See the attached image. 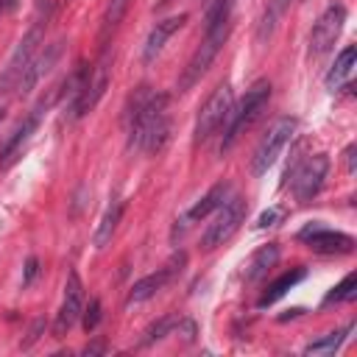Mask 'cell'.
Wrapping results in <instances>:
<instances>
[{"label": "cell", "instance_id": "6da1fadb", "mask_svg": "<svg viewBox=\"0 0 357 357\" xmlns=\"http://www.w3.org/2000/svg\"><path fill=\"white\" fill-rule=\"evenodd\" d=\"M128 131V148L142 153H156L165 148L170 137V117H167V95L151 92V86H137L128 109L123 114Z\"/></svg>", "mask_w": 357, "mask_h": 357}, {"label": "cell", "instance_id": "8fae6325", "mask_svg": "<svg viewBox=\"0 0 357 357\" xmlns=\"http://www.w3.org/2000/svg\"><path fill=\"white\" fill-rule=\"evenodd\" d=\"M181 265H184V254H176V257H173L165 268H159L156 273H148V276L137 279V282L131 284V290H128L126 304L131 307V304H139V301H148L151 296H156L167 282H173V276L181 271Z\"/></svg>", "mask_w": 357, "mask_h": 357}, {"label": "cell", "instance_id": "f1b7e54d", "mask_svg": "<svg viewBox=\"0 0 357 357\" xmlns=\"http://www.w3.org/2000/svg\"><path fill=\"white\" fill-rule=\"evenodd\" d=\"M17 3H20V0H0V11H11Z\"/></svg>", "mask_w": 357, "mask_h": 357}, {"label": "cell", "instance_id": "44dd1931", "mask_svg": "<svg viewBox=\"0 0 357 357\" xmlns=\"http://www.w3.org/2000/svg\"><path fill=\"white\" fill-rule=\"evenodd\" d=\"M354 59H357V50L349 45V47H343L340 50V56L335 59V64H332V70L326 73V86L335 92L349 75H351V67H354Z\"/></svg>", "mask_w": 357, "mask_h": 357}, {"label": "cell", "instance_id": "9c48e42d", "mask_svg": "<svg viewBox=\"0 0 357 357\" xmlns=\"http://www.w3.org/2000/svg\"><path fill=\"white\" fill-rule=\"evenodd\" d=\"M81 312H84V284H81L78 273L70 271L67 273V282H64V298H61V307L56 312L53 335L56 337H64L75 326V321L81 318Z\"/></svg>", "mask_w": 357, "mask_h": 357}, {"label": "cell", "instance_id": "4dcf8cb0", "mask_svg": "<svg viewBox=\"0 0 357 357\" xmlns=\"http://www.w3.org/2000/svg\"><path fill=\"white\" fill-rule=\"evenodd\" d=\"M3 112H6V109H3V106H0V120H3Z\"/></svg>", "mask_w": 357, "mask_h": 357}, {"label": "cell", "instance_id": "3957f363", "mask_svg": "<svg viewBox=\"0 0 357 357\" xmlns=\"http://www.w3.org/2000/svg\"><path fill=\"white\" fill-rule=\"evenodd\" d=\"M231 106H234L231 86H229V84H218V86H215V92L206 98V103L198 109L195 131H192V142H195V145H201V142H206L212 134H218V131L226 126Z\"/></svg>", "mask_w": 357, "mask_h": 357}, {"label": "cell", "instance_id": "ac0fdd59", "mask_svg": "<svg viewBox=\"0 0 357 357\" xmlns=\"http://www.w3.org/2000/svg\"><path fill=\"white\" fill-rule=\"evenodd\" d=\"M279 259V248L273 245V243H268V245H262L259 251H254V257L248 259V265H245V279L248 282H257V279H262L265 273H268V268H273V262Z\"/></svg>", "mask_w": 357, "mask_h": 357}, {"label": "cell", "instance_id": "83f0119b", "mask_svg": "<svg viewBox=\"0 0 357 357\" xmlns=\"http://www.w3.org/2000/svg\"><path fill=\"white\" fill-rule=\"evenodd\" d=\"M346 162H349V173H354V145L346 148Z\"/></svg>", "mask_w": 357, "mask_h": 357}, {"label": "cell", "instance_id": "52a82bcc", "mask_svg": "<svg viewBox=\"0 0 357 357\" xmlns=\"http://www.w3.org/2000/svg\"><path fill=\"white\" fill-rule=\"evenodd\" d=\"M329 173V159L324 153H315L310 159H304L293 173L287 170V178H293V192L298 201H312L321 187H324V178Z\"/></svg>", "mask_w": 357, "mask_h": 357}, {"label": "cell", "instance_id": "4316f807", "mask_svg": "<svg viewBox=\"0 0 357 357\" xmlns=\"http://www.w3.org/2000/svg\"><path fill=\"white\" fill-rule=\"evenodd\" d=\"M36 271H39V262L31 257V259H28V265H25V279H22V282H25V284H31V282H33V276H36Z\"/></svg>", "mask_w": 357, "mask_h": 357}, {"label": "cell", "instance_id": "7402d4cb", "mask_svg": "<svg viewBox=\"0 0 357 357\" xmlns=\"http://www.w3.org/2000/svg\"><path fill=\"white\" fill-rule=\"evenodd\" d=\"M351 332V326H346V329H337V332H329L326 337H321V340H312L304 351L307 354H335L340 346H343V340H346V335Z\"/></svg>", "mask_w": 357, "mask_h": 357}, {"label": "cell", "instance_id": "7a4b0ae2", "mask_svg": "<svg viewBox=\"0 0 357 357\" xmlns=\"http://www.w3.org/2000/svg\"><path fill=\"white\" fill-rule=\"evenodd\" d=\"M268 98H271V84H268V81H257V84L245 92V98L240 100V106H231L229 120H226V126H223L220 151H229V148L237 142V137H240L245 128L254 126V120H257V117L262 114V109L268 106Z\"/></svg>", "mask_w": 357, "mask_h": 357}, {"label": "cell", "instance_id": "f546056e", "mask_svg": "<svg viewBox=\"0 0 357 357\" xmlns=\"http://www.w3.org/2000/svg\"><path fill=\"white\" fill-rule=\"evenodd\" d=\"M98 351H103V346H100V343H95V346H86V354H98Z\"/></svg>", "mask_w": 357, "mask_h": 357}, {"label": "cell", "instance_id": "30bf717a", "mask_svg": "<svg viewBox=\"0 0 357 357\" xmlns=\"http://www.w3.org/2000/svg\"><path fill=\"white\" fill-rule=\"evenodd\" d=\"M298 240H304L312 251L318 254H349L354 248V237L346 234V231H335V229H326L321 223L315 226H307L298 231Z\"/></svg>", "mask_w": 357, "mask_h": 357}, {"label": "cell", "instance_id": "7c38bea8", "mask_svg": "<svg viewBox=\"0 0 357 357\" xmlns=\"http://www.w3.org/2000/svg\"><path fill=\"white\" fill-rule=\"evenodd\" d=\"M42 106H45V100L8 134V139L0 145V167H8L20 153H22V148H25V142L31 139V134L39 128V117H42Z\"/></svg>", "mask_w": 357, "mask_h": 357}, {"label": "cell", "instance_id": "2e32d148", "mask_svg": "<svg viewBox=\"0 0 357 357\" xmlns=\"http://www.w3.org/2000/svg\"><path fill=\"white\" fill-rule=\"evenodd\" d=\"M128 3L131 0H109V6L103 11V22H100V36H98L103 50L112 45V36L117 33V28H120V22H123V17L128 11Z\"/></svg>", "mask_w": 357, "mask_h": 357}, {"label": "cell", "instance_id": "9a60e30c", "mask_svg": "<svg viewBox=\"0 0 357 357\" xmlns=\"http://www.w3.org/2000/svg\"><path fill=\"white\" fill-rule=\"evenodd\" d=\"M187 22V14H176V17H167V20H162V22H156L153 28H151V33H148V39H145V47H142V61L145 64H151L159 53H162V47H165V42L181 28Z\"/></svg>", "mask_w": 357, "mask_h": 357}, {"label": "cell", "instance_id": "cb8c5ba5", "mask_svg": "<svg viewBox=\"0 0 357 357\" xmlns=\"http://www.w3.org/2000/svg\"><path fill=\"white\" fill-rule=\"evenodd\" d=\"M176 324H178V318L176 315H165V318H159L148 332H145V337H142V346H151V343H156V340H162L165 335H170L173 329H176Z\"/></svg>", "mask_w": 357, "mask_h": 357}, {"label": "cell", "instance_id": "ba28073f", "mask_svg": "<svg viewBox=\"0 0 357 357\" xmlns=\"http://www.w3.org/2000/svg\"><path fill=\"white\" fill-rule=\"evenodd\" d=\"M343 22H346V8L340 3H332L318 17V22L312 25V33H310V56H324L326 50H332L335 39L343 31Z\"/></svg>", "mask_w": 357, "mask_h": 357}, {"label": "cell", "instance_id": "d6986e66", "mask_svg": "<svg viewBox=\"0 0 357 357\" xmlns=\"http://www.w3.org/2000/svg\"><path fill=\"white\" fill-rule=\"evenodd\" d=\"M290 3L293 0H268V8H265V14L259 20V28H257V42H268L273 36V31H276L279 20L284 17V11L290 8Z\"/></svg>", "mask_w": 357, "mask_h": 357}, {"label": "cell", "instance_id": "8992f818", "mask_svg": "<svg viewBox=\"0 0 357 357\" xmlns=\"http://www.w3.org/2000/svg\"><path fill=\"white\" fill-rule=\"evenodd\" d=\"M42 28H45V20H36V22L31 25V31H28V33L20 39V45L14 47V53H11V59H8V64H6V70H3V75H0V95H3V92H8V89H17V84H20L22 73H25L28 61H31V59H33V53L39 50Z\"/></svg>", "mask_w": 357, "mask_h": 357}, {"label": "cell", "instance_id": "277c9868", "mask_svg": "<svg viewBox=\"0 0 357 357\" xmlns=\"http://www.w3.org/2000/svg\"><path fill=\"white\" fill-rule=\"evenodd\" d=\"M245 209H248V204H245L243 198H229V201H223V204L215 209V218H212V223L206 226V231H204V237H201V248H204V251H212V248L223 245V243L240 229V223H243V218H245Z\"/></svg>", "mask_w": 357, "mask_h": 357}, {"label": "cell", "instance_id": "484cf974", "mask_svg": "<svg viewBox=\"0 0 357 357\" xmlns=\"http://www.w3.org/2000/svg\"><path fill=\"white\" fill-rule=\"evenodd\" d=\"M276 218H279V212H276V209H268V212H262V215H259L257 226H259V229H265V226H273V220H276Z\"/></svg>", "mask_w": 357, "mask_h": 357}, {"label": "cell", "instance_id": "603a6c76", "mask_svg": "<svg viewBox=\"0 0 357 357\" xmlns=\"http://www.w3.org/2000/svg\"><path fill=\"white\" fill-rule=\"evenodd\" d=\"M354 296H357V273H349L340 284L332 287V293L324 298V304H332V301H335V304H337V301H351Z\"/></svg>", "mask_w": 357, "mask_h": 357}, {"label": "cell", "instance_id": "5bb4252c", "mask_svg": "<svg viewBox=\"0 0 357 357\" xmlns=\"http://www.w3.org/2000/svg\"><path fill=\"white\" fill-rule=\"evenodd\" d=\"M229 190H231V187H229L226 181L215 184V187H212V190H209V192H206V195H204V198H201L195 206H190V209L181 215V220H176V231H184V229H187V226H192L195 220H204L209 212H215V209H218V206L226 201Z\"/></svg>", "mask_w": 357, "mask_h": 357}, {"label": "cell", "instance_id": "e0dca14e", "mask_svg": "<svg viewBox=\"0 0 357 357\" xmlns=\"http://www.w3.org/2000/svg\"><path fill=\"white\" fill-rule=\"evenodd\" d=\"M123 209H126L123 201H112V204L106 206V212H103V218H100V223H98V229H95V237H92L95 248H106V245H109V240H112V234L117 231V223H120V218H123Z\"/></svg>", "mask_w": 357, "mask_h": 357}, {"label": "cell", "instance_id": "ffe728a7", "mask_svg": "<svg viewBox=\"0 0 357 357\" xmlns=\"http://www.w3.org/2000/svg\"><path fill=\"white\" fill-rule=\"evenodd\" d=\"M304 273H307L304 268H296V271H287V273H282V276H279L273 284H268V290L259 296V307H268V304L279 301V298H282V296H284V293H287L293 284H298V282L304 279Z\"/></svg>", "mask_w": 357, "mask_h": 357}, {"label": "cell", "instance_id": "d4e9b609", "mask_svg": "<svg viewBox=\"0 0 357 357\" xmlns=\"http://www.w3.org/2000/svg\"><path fill=\"white\" fill-rule=\"evenodd\" d=\"M81 324H84L86 332H95V329H98V324H100V301H98V298H92V301L84 307Z\"/></svg>", "mask_w": 357, "mask_h": 357}, {"label": "cell", "instance_id": "4fadbf2b", "mask_svg": "<svg viewBox=\"0 0 357 357\" xmlns=\"http://www.w3.org/2000/svg\"><path fill=\"white\" fill-rule=\"evenodd\" d=\"M59 56H61V42H53V45H47L39 56L33 53V59L28 61V67H25V73H22V78H20V84H17V92H31L33 86H36V81L59 61Z\"/></svg>", "mask_w": 357, "mask_h": 357}, {"label": "cell", "instance_id": "5b68a950", "mask_svg": "<svg viewBox=\"0 0 357 357\" xmlns=\"http://www.w3.org/2000/svg\"><path fill=\"white\" fill-rule=\"evenodd\" d=\"M293 131H296V120H293V117H279V120L268 128V134L259 139V145H257V151H254V159H251L254 176H265L268 167H273V162L282 156L284 145L290 142Z\"/></svg>", "mask_w": 357, "mask_h": 357}]
</instances>
